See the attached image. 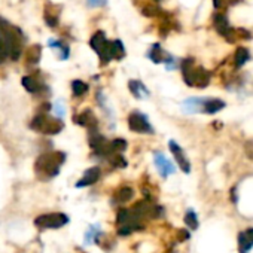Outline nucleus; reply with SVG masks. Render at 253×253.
<instances>
[{"label": "nucleus", "mask_w": 253, "mask_h": 253, "mask_svg": "<svg viewBox=\"0 0 253 253\" xmlns=\"http://www.w3.org/2000/svg\"><path fill=\"white\" fill-rule=\"evenodd\" d=\"M66 161V154L64 152H51V154H43L36 160L34 169L36 173H39L43 177H56L58 176L61 166Z\"/></svg>", "instance_id": "obj_1"}, {"label": "nucleus", "mask_w": 253, "mask_h": 253, "mask_svg": "<svg viewBox=\"0 0 253 253\" xmlns=\"http://www.w3.org/2000/svg\"><path fill=\"white\" fill-rule=\"evenodd\" d=\"M182 73H183V81L189 86H198V88H206L210 82V73L202 69V67H195L192 58H186L182 61Z\"/></svg>", "instance_id": "obj_2"}, {"label": "nucleus", "mask_w": 253, "mask_h": 253, "mask_svg": "<svg viewBox=\"0 0 253 253\" xmlns=\"http://www.w3.org/2000/svg\"><path fill=\"white\" fill-rule=\"evenodd\" d=\"M30 127H31V130L39 131L42 134L54 136V134L61 133V130L64 128V124H63L61 119L53 118V116H49L48 113H39V115H36L33 118Z\"/></svg>", "instance_id": "obj_3"}, {"label": "nucleus", "mask_w": 253, "mask_h": 253, "mask_svg": "<svg viewBox=\"0 0 253 253\" xmlns=\"http://www.w3.org/2000/svg\"><path fill=\"white\" fill-rule=\"evenodd\" d=\"M89 45L97 53V56L100 57V60L103 64H108L112 60V57H111V42L106 39L105 31L98 30L97 33H94L91 40H89Z\"/></svg>", "instance_id": "obj_4"}, {"label": "nucleus", "mask_w": 253, "mask_h": 253, "mask_svg": "<svg viewBox=\"0 0 253 253\" xmlns=\"http://www.w3.org/2000/svg\"><path fill=\"white\" fill-rule=\"evenodd\" d=\"M69 216L64 213H46L34 219V225L39 229H58L69 224Z\"/></svg>", "instance_id": "obj_5"}, {"label": "nucleus", "mask_w": 253, "mask_h": 253, "mask_svg": "<svg viewBox=\"0 0 253 253\" xmlns=\"http://www.w3.org/2000/svg\"><path fill=\"white\" fill-rule=\"evenodd\" d=\"M128 128L139 134H154V127L149 122L147 115L134 111L128 116Z\"/></svg>", "instance_id": "obj_6"}, {"label": "nucleus", "mask_w": 253, "mask_h": 253, "mask_svg": "<svg viewBox=\"0 0 253 253\" xmlns=\"http://www.w3.org/2000/svg\"><path fill=\"white\" fill-rule=\"evenodd\" d=\"M88 141H89L91 149L95 152L97 155H100V157H109L112 154V150H111V141L105 136L98 134V131L89 133Z\"/></svg>", "instance_id": "obj_7"}, {"label": "nucleus", "mask_w": 253, "mask_h": 253, "mask_svg": "<svg viewBox=\"0 0 253 253\" xmlns=\"http://www.w3.org/2000/svg\"><path fill=\"white\" fill-rule=\"evenodd\" d=\"M169 147H170V150H171V154H173L176 163L179 164L180 170H182L183 173H189V171H191V163H189V160L186 158L183 149H182L174 140H170V141H169Z\"/></svg>", "instance_id": "obj_8"}, {"label": "nucleus", "mask_w": 253, "mask_h": 253, "mask_svg": "<svg viewBox=\"0 0 253 253\" xmlns=\"http://www.w3.org/2000/svg\"><path fill=\"white\" fill-rule=\"evenodd\" d=\"M73 119H75V122L79 124L81 127H85L89 133L97 131L98 121H97V116L94 115V112H92L91 109H85L84 112H81L79 115H76Z\"/></svg>", "instance_id": "obj_9"}, {"label": "nucleus", "mask_w": 253, "mask_h": 253, "mask_svg": "<svg viewBox=\"0 0 253 253\" xmlns=\"http://www.w3.org/2000/svg\"><path fill=\"white\" fill-rule=\"evenodd\" d=\"M154 163H155V167H157L158 173L164 179L169 177V176H171L176 171L174 166L166 158L164 154H161V152H154Z\"/></svg>", "instance_id": "obj_10"}, {"label": "nucleus", "mask_w": 253, "mask_h": 253, "mask_svg": "<svg viewBox=\"0 0 253 253\" xmlns=\"http://www.w3.org/2000/svg\"><path fill=\"white\" fill-rule=\"evenodd\" d=\"M100 174H101L100 167H91V169H88L84 173V176L76 182V188H86V186L94 185L100 179Z\"/></svg>", "instance_id": "obj_11"}, {"label": "nucleus", "mask_w": 253, "mask_h": 253, "mask_svg": "<svg viewBox=\"0 0 253 253\" xmlns=\"http://www.w3.org/2000/svg\"><path fill=\"white\" fill-rule=\"evenodd\" d=\"M147 58L152 60L155 64H161V63H167L171 58V56L166 53L160 43H154L147 53Z\"/></svg>", "instance_id": "obj_12"}, {"label": "nucleus", "mask_w": 253, "mask_h": 253, "mask_svg": "<svg viewBox=\"0 0 253 253\" xmlns=\"http://www.w3.org/2000/svg\"><path fill=\"white\" fill-rule=\"evenodd\" d=\"M213 24H215V28L218 30L219 34H222V36H225L226 39L231 40V34L234 33V30L229 27V23H228V20H226L225 15L216 14V15L213 17Z\"/></svg>", "instance_id": "obj_13"}, {"label": "nucleus", "mask_w": 253, "mask_h": 253, "mask_svg": "<svg viewBox=\"0 0 253 253\" xmlns=\"http://www.w3.org/2000/svg\"><path fill=\"white\" fill-rule=\"evenodd\" d=\"M224 108H225V103H224L222 100H219V98L204 100V101H202V106H201L202 112H204V113H210V115L218 113V112L222 111Z\"/></svg>", "instance_id": "obj_14"}, {"label": "nucleus", "mask_w": 253, "mask_h": 253, "mask_svg": "<svg viewBox=\"0 0 253 253\" xmlns=\"http://www.w3.org/2000/svg\"><path fill=\"white\" fill-rule=\"evenodd\" d=\"M128 88H130V91H131V94L137 98V100H141V98H147L149 97V89L140 82V81H137V79H133V81H130L128 82Z\"/></svg>", "instance_id": "obj_15"}, {"label": "nucleus", "mask_w": 253, "mask_h": 253, "mask_svg": "<svg viewBox=\"0 0 253 253\" xmlns=\"http://www.w3.org/2000/svg\"><path fill=\"white\" fill-rule=\"evenodd\" d=\"M134 197V191L128 186H124L121 189H118L112 198V202L113 204H124V202H128L131 201V198Z\"/></svg>", "instance_id": "obj_16"}, {"label": "nucleus", "mask_w": 253, "mask_h": 253, "mask_svg": "<svg viewBox=\"0 0 253 253\" xmlns=\"http://www.w3.org/2000/svg\"><path fill=\"white\" fill-rule=\"evenodd\" d=\"M21 82H23V86L30 92V94H37V92H40L45 86L39 82V81H36L33 76H24L23 79H21Z\"/></svg>", "instance_id": "obj_17"}, {"label": "nucleus", "mask_w": 253, "mask_h": 253, "mask_svg": "<svg viewBox=\"0 0 253 253\" xmlns=\"http://www.w3.org/2000/svg\"><path fill=\"white\" fill-rule=\"evenodd\" d=\"M40 56H42V46L33 45L26 51V61L28 64H37L40 61Z\"/></svg>", "instance_id": "obj_18"}, {"label": "nucleus", "mask_w": 253, "mask_h": 253, "mask_svg": "<svg viewBox=\"0 0 253 253\" xmlns=\"http://www.w3.org/2000/svg\"><path fill=\"white\" fill-rule=\"evenodd\" d=\"M111 57L112 60H121L125 57V49L121 40H113L111 42Z\"/></svg>", "instance_id": "obj_19"}, {"label": "nucleus", "mask_w": 253, "mask_h": 253, "mask_svg": "<svg viewBox=\"0 0 253 253\" xmlns=\"http://www.w3.org/2000/svg\"><path fill=\"white\" fill-rule=\"evenodd\" d=\"M48 45H49L51 48H56V49L60 51V58H61V60H67V58H69V56H70V49H69V46L64 45L63 42H58V40H56V39H49V40H48Z\"/></svg>", "instance_id": "obj_20"}, {"label": "nucleus", "mask_w": 253, "mask_h": 253, "mask_svg": "<svg viewBox=\"0 0 253 253\" xmlns=\"http://www.w3.org/2000/svg\"><path fill=\"white\" fill-rule=\"evenodd\" d=\"M53 5H46V11H45V23L49 27H56L58 24V11L53 12Z\"/></svg>", "instance_id": "obj_21"}, {"label": "nucleus", "mask_w": 253, "mask_h": 253, "mask_svg": "<svg viewBox=\"0 0 253 253\" xmlns=\"http://www.w3.org/2000/svg\"><path fill=\"white\" fill-rule=\"evenodd\" d=\"M108 160H109L111 166L115 167V169H125L128 166L127 160L124 158L122 154H115V152H112V154L108 157Z\"/></svg>", "instance_id": "obj_22"}, {"label": "nucleus", "mask_w": 253, "mask_h": 253, "mask_svg": "<svg viewBox=\"0 0 253 253\" xmlns=\"http://www.w3.org/2000/svg\"><path fill=\"white\" fill-rule=\"evenodd\" d=\"M249 58H250V56H249V51H247L246 48H238V49L235 51L234 60H235V66H237V67H241Z\"/></svg>", "instance_id": "obj_23"}, {"label": "nucleus", "mask_w": 253, "mask_h": 253, "mask_svg": "<svg viewBox=\"0 0 253 253\" xmlns=\"http://www.w3.org/2000/svg\"><path fill=\"white\" fill-rule=\"evenodd\" d=\"M72 92H73L75 97H81V95L86 94L88 92V84H85V82H82L79 79L73 81L72 82Z\"/></svg>", "instance_id": "obj_24"}, {"label": "nucleus", "mask_w": 253, "mask_h": 253, "mask_svg": "<svg viewBox=\"0 0 253 253\" xmlns=\"http://www.w3.org/2000/svg\"><path fill=\"white\" fill-rule=\"evenodd\" d=\"M95 100H97V103H98V106L103 109L106 113H109L111 115V118H113V113H112V111L108 108V98H106V95H105V92H103V89H98L97 91V94H95Z\"/></svg>", "instance_id": "obj_25"}, {"label": "nucleus", "mask_w": 253, "mask_h": 253, "mask_svg": "<svg viewBox=\"0 0 253 253\" xmlns=\"http://www.w3.org/2000/svg\"><path fill=\"white\" fill-rule=\"evenodd\" d=\"M128 147V143L125 139H115L111 141V150L115 154H122V152Z\"/></svg>", "instance_id": "obj_26"}, {"label": "nucleus", "mask_w": 253, "mask_h": 253, "mask_svg": "<svg viewBox=\"0 0 253 253\" xmlns=\"http://www.w3.org/2000/svg\"><path fill=\"white\" fill-rule=\"evenodd\" d=\"M185 224L191 229H197L198 228V218H197V215H195L194 210H188L185 213Z\"/></svg>", "instance_id": "obj_27"}, {"label": "nucleus", "mask_w": 253, "mask_h": 253, "mask_svg": "<svg viewBox=\"0 0 253 253\" xmlns=\"http://www.w3.org/2000/svg\"><path fill=\"white\" fill-rule=\"evenodd\" d=\"M238 244H240V253H249V250L252 249V241L247 238V235L244 232H241L238 235Z\"/></svg>", "instance_id": "obj_28"}, {"label": "nucleus", "mask_w": 253, "mask_h": 253, "mask_svg": "<svg viewBox=\"0 0 253 253\" xmlns=\"http://www.w3.org/2000/svg\"><path fill=\"white\" fill-rule=\"evenodd\" d=\"M54 113L57 115L58 119H63L66 116V108H64V103L61 100H57L56 105H54Z\"/></svg>", "instance_id": "obj_29"}, {"label": "nucleus", "mask_w": 253, "mask_h": 253, "mask_svg": "<svg viewBox=\"0 0 253 253\" xmlns=\"http://www.w3.org/2000/svg\"><path fill=\"white\" fill-rule=\"evenodd\" d=\"M143 14L146 17H157L160 14V9H158V6H146L143 9Z\"/></svg>", "instance_id": "obj_30"}, {"label": "nucleus", "mask_w": 253, "mask_h": 253, "mask_svg": "<svg viewBox=\"0 0 253 253\" xmlns=\"http://www.w3.org/2000/svg\"><path fill=\"white\" fill-rule=\"evenodd\" d=\"M89 8H98L101 5H105V0H86Z\"/></svg>", "instance_id": "obj_31"}, {"label": "nucleus", "mask_w": 253, "mask_h": 253, "mask_svg": "<svg viewBox=\"0 0 253 253\" xmlns=\"http://www.w3.org/2000/svg\"><path fill=\"white\" fill-rule=\"evenodd\" d=\"M244 234L247 235V238H249V240L252 241V244H253V228H249Z\"/></svg>", "instance_id": "obj_32"}]
</instances>
